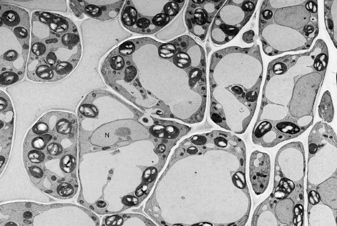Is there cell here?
Returning <instances> with one entry per match:
<instances>
[{"label":"cell","mask_w":337,"mask_h":226,"mask_svg":"<svg viewBox=\"0 0 337 226\" xmlns=\"http://www.w3.org/2000/svg\"><path fill=\"white\" fill-rule=\"evenodd\" d=\"M173 152L184 165L170 183V199L172 207L190 215L188 226H225L223 217L237 199L251 202L246 146L240 137L216 128L198 131Z\"/></svg>","instance_id":"1"},{"label":"cell","mask_w":337,"mask_h":226,"mask_svg":"<svg viewBox=\"0 0 337 226\" xmlns=\"http://www.w3.org/2000/svg\"><path fill=\"white\" fill-rule=\"evenodd\" d=\"M142 65L128 51L119 57L112 80L126 82L142 78L134 88L142 95L145 110L159 118L181 120L192 126L204 121L208 104V65L204 47L184 35L166 43L139 38Z\"/></svg>","instance_id":"2"},{"label":"cell","mask_w":337,"mask_h":226,"mask_svg":"<svg viewBox=\"0 0 337 226\" xmlns=\"http://www.w3.org/2000/svg\"><path fill=\"white\" fill-rule=\"evenodd\" d=\"M78 125L71 113L53 111L27 132L23 162L31 183L58 199L72 198L78 189L76 170Z\"/></svg>","instance_id":"3"},{"label":"cell","mask_w":337,"mask_h":226,"mask_svg":"<svg viewBox=\"0 0 337 226\" xmlns=\"http://www.w3.org/2000/svg\"><path fill=\"white\" fill-rule=\"evenodd\" d=\"M81 54L80 35L73 21L48 11L32 13L26 68L29 80L41 83L61 81L75 69Z\"/></svg>","instance_id":"4"},{"label":"cell","mask_w":337,"mask_h":226,"mask_svg":"<svg viewBox=\"0 0 337 226\" xmlns=\"http://www.w3.org/2000/svg\"><path fill=\"white\" fill-rule=\"evenodd\" d=\"M121 103L107 90H93L86 95L77 110L79 157L114 146L118 125L114 117Z\"/></svg>","instance_id":"5"},{"label":"cell","mask_w":337,"mask_h":226,"mask_svg":"<svg viewBox=\"0 0 337 226\" xmlns=\"http://www.w3.org/2000/svg\"><path fill=\"white\" fill-rule=\"evenodd\" d=\"M0 85L21 81L27 68L30 46L28 12L16 5L0 3Z\"/></svg>","instance_id":"6"},{"label":"cell","mask_w":337,"mask_h":226,"mask_svg":"<svg viewBox=\"0 0 337 226\" xmlns=\"http://www.w3.org/2000/svg\"><path fill=\"white\" fill-rule=\"evenodd\" d=\"M186 0H127L121 20L128 30L139 34L158 31L178 15Z\"/></svg>","instance_id":"7"},{"label":"cell","mask_w":337,"mask_h":226,"mask_svg":"<svg viewBox=\"0 0 337 226\" xmlns=\"http://www.w3.org/2000/svg\"><path fill=\"white\" fill-rule=\"evenodd\" d=\"M255 8L253 0H227L218 10L211 25L210 37L212 43L221 45L233 38Z\"/></svg>","instance_id":"8"},{"label":"cell","mask_w":337,"mask_h":226,"mask_svg":"<svg viewBox=\"0 0 337 226\" xmlns=\"http://www.w3.org/2000/svg\"><path fill=\"white\" fill-rule=\"evenodd\" d=\"M225 0H190L184 14L187 28L200 41L205 40L214 18Z\"/></svg>","instance_id":"9"},{"label":"cell","mask_w":337,"mask_h":226,"mask_svg":"<svg viewBox=\"0 0 337 226\" xmlns=\"http://www.w3.org/2000/svg\"><path fill=\"white\" fill-rule=\"evenodd\" d=\"M329 127L322 148L308 161L307 180L310 184H319L337 170V136Z\"/></svg>","instance_id":"10"},{"label":"cell","mask_w":337,"mask_h":226,"mask_svg":"<svg viewBox=\"0 0 337 226\" xmlns=\"http://www.w3.org/2000/svg\"><path fill=\"white\" fill-rule=\"evenodd\" d=\"M322 79L319 73H312L298 80L289 105L291 116L300 118L311 113Z\"/></svg>","instance_id":"11"},{"label":"cell","mask_w":337,"mask_h":226,"mask_svg":"<svg viewBox=\"0 0 337 226\" xmlns=\"http://www.w3.org/2000/svg\"><path fill=\"white\" fill-rule=\"evenodd\" d=\"M69 5L78 18L83 14L97 20L106 21L118 16L124 0H69Z\"/></svg>","instance_id":"12"},{"label":"cell","mask_w":337,"mask_h":226,"mask_svg":"<svg viewBox=\"0 0 337 226\" xmlns=\"http://www.w3.org/2000/svg\"><path fill=\"white\" fill-rule=\"evenodd\" d=\"M14 113L11 101L5 92L0 91V174L8 161L14 131Z\"/></svg>","instance_id":"13"},{"label":"cell","mask_w":337,"mask_h":226,"mask_svg":"<svg viewBox=\"0 0 337 226\" xmlns=\"http://www.w3.org/2000/svg\"><path fill=\"white\" fill-rule=\"evenodd\" d=\"M277 162L286 178L292 181L300 180L305 167L303 145L299 142L286 144L278 154Z\"/></svg>","instance_id":"14"},{"label":"cell","mask_w":337,"mask_h":226,"mask_svg":"<svg viewBox=\"0 0 337 226\" xmlns=\"http://www.w3.org/2000/svg\"><path fill=\"white\" fill-rule=\"evenodd\" d=\"M262 36L269 45L279 51L294 50L307 42L306 39L298 31L277 25L266 26L262 31Z\"/></svg>","instance_id":"15"},{"label":"cell","mask_w":337,"mask_h":226,"mask_svg":"<svg viewBox=\"0 0 337 226\" xmlns=\"http://www.w3.org/2000/svg\"><path fill=\"white\" fill-rule=\"evenodd\" d=\"M270 170V158L268 154L257 150L251 153L249 161V178L252 189L256 195L263 194L267 188Z\"/></svg>","instance_id":"16"},{"label":"cell","mask_w":337,"mask_h":226,"mask_svg":"<svg viewBox=\"0 0 337 226\" xmlns=\"http://www.w3.org/2000/svg\"><path fill=\"white\" fill-rule=\"evenodd\" d=\"M274 17L279 25L297 29L309 22L310 13L303 5H298L278 9Z\"/></svg>","instance_id":"17"},{"label":"cell","mask_w":337,"mask_h":226,"mask_svg":"<svg viewBox=\"0 0 337 226\" xmlns=\"http://www.w3.org/2000/svg\"><path fill=\"white\" fill-rule=\"evenodd\" d=\"M0 3L5 2L21 6L31 9H42L61 12L67 11L65 0H1Z\"/></svg>","instance_id":"18"},{"label":"cell","mask_w":337,"mask_h":226,"mask_svg":"<svg viewBox=\"0 0 337 226\" xmlns=\"http://www.w3.org/2000/svg\"><path fill=\"white\" fill-rule=\"evenodd\" d=\"M337 177H331L316 187L320 200L322 202L334 209H337Z\"/></svg>","instance_id":"19"},{"label":"cell","mask_w":337,"mask_h":226,"mask_svg":"<svg viewBox=\"0 0 337 226\" xmlns=\"http://www.w3.org/2000/svg\"><path fill=\"white\" fill-rule=\"evenodd\" d=\"M288 111V108L284 106L267 104L263 107L262 112L255 124L265 119L272 121L280 120L286 116Z\"/></svg>","instance_id":"20"},{"label":"cell","mask_w":337,"mask_h":226,"mask_svg":"<svg viewBox=\"0 0 337 226\" xmlns=\"http://www.w3.org/2000/svg\"><path fill=\"white\" fill-rule=\"evenodd\" d=\"M185 30L182 13L170 26L157 33L156 37L160 40H168L184 33Z\"/></svg>","instance_id":"21"},{"label":"cell","mask_w":337,"mask_h":226,"mask_svg":"<svg viewBox=\"0 0 337 226\" xmlns=\"http://www.w3.org/2000/svg\"><path fill=\"white\" fill-rule=\"evenodd\" d=\"M319 116L325 121L331 122L334 118V108L331 94L326 91L321 98L318 107Z\"/></svg>","instance_id":"22"},{"label":"cell","mask_w":337,"mask_h":226,"mask_svg":"<svg viewBox=\"0 0 337 226\" xmlns=\"http://www.w3.org/2000/svg\"><path fill=\"white\" fill-rule=\"evenodd\" d=\"M276 128L280 132L291 135L297 134L300 131V127L291 122H281L277 123Z\"/></svg>","instance_id":"23"},{"label":"cell","mask_w":337,"mask_h":226,"mask_svg":"<svg viewBox=\"0 0 337 226\" xmlns=\"http://www.w3.org/2000/svg\"><path fill=\"white\" fill-rule=\"evenodd\" d=\"M305 1L304 0H270V3L273 8H279V9L298 5Z\"/></svg>","instance_id":"24"},{"label":"cell","mask_w":337,"mask_h":226,"mask_svg":"<svg viewBox=\"0 0 337 226\" xmlns=\"http://www.w3.org/2000/svg\"><path fill=\"white\" fill-rule=\"evenodd\" d=\"M313 121V115L304 116L300 117L297 121L299 126L303 128L308 126Z\"/></svg>","instance_id":"25"},{"label":"cell","mask_w":337,"mask_h":226,"mask_svg":"<svg viewBox=\"0 0 337 226\" xmlns=\"http://www.w3.org/2000/svg\"><path fill=\"white\" fill-rule=\"evenodd\" d=\"M337 0L333 1L331 7V16L333 22L334 31L337 36Z\"/></svg>","instance_id":"26"},{"label":"cell","mask_w":337,"mask_h":226,"mask_svg":"<svg viewBox=\"0 0 337 226\" xmlns=\"http://www.w3.org/2000/svg\"><path fill=\"white\" fill-rule=\"evenodd\" d=\"M276 136H277V134L275 132V131H270L267 132L266 133H265L262 136V140L264 142L266 143L272 142L275 141V140L276 139Z\"/></svg>","instance_id":"27"},{"label":"cell","mask_w":337,"mask_h":226,"mask_svg":"<svg viewBox=\"0 0 337 226\" xmlns=\"http://www.w3.org/2000/svg\"><path fill=\"white\" fill-rule=\"evenodd\" d=\"M254 32L252 30H249L245 32L242 36V39L246 43H251L253 42Z\"/></svg>","instance_id":"28"},{"label":"cell","mask_w":337,"mask_h":226,"mask_svg":"<svg viewBox=\"0 0 337 226\" xmlns=\"http://www.w3.org/2000/svg\"><path fill=\"white\" fill-rule=\"evenodd\" d=\"M286 70V65L281 62H277L274 64L273 66V71L276 74L283 73Z\"/></svg>","instance_id":"29"},{"label":"cell","mask_w":337,"mask_h":226,"mask_svg":"<svg viewBox=\"0 0 337 226\" xmlns=\"http://www.w3.org/2000/svg\"><path fill=\"white\" fill-rule=\"evenodd\" d=\"M318 150V146L316 144L312 142H308L309 154H315Z\"/></svg>","instance_id":"30"},{"label":"cell","mask_w":337,"mask_h":226,"mask_svg":"<svg viewBox=\"0 0 337 226\" xmlns=\"http://www.w3.org/2000/svg\"><path fill=\"white\" fill-rule=\"evenodd\" d=\"M306 9L308 11H309L311 12H316L317 11V6L312 1H309L308 2L306 5Z\"/></svg>","instance_id":"31"},{"label":"cell","mask_w":337,"mask_h":226,"mask_svg":"<svg viewBox=\"0 0 337 226\" xmlns=\"http://www.w3.org/2000/svg\"><path fill=\"white\" fill-rule=\"evenodd\" d=\"M263 18L266 20L270 19L273 16V12L269 9H266L262 12Z\"/></svg>","instance_id":"32"},{"label":"cell","mask_w":337,"mask_h":226,"mask_svg":"<svg viewBox=\"0 0 337 226\" xmlns=\"http://www.w3.org/2000/svg\"><path fill=\"white\" fill-rule=\"evenodd\" d=\"M313 30H314V28L310 25L305 26L304 28V31L306 33H311L313 31Z\"/></svg>","instance_id":"33"},{"label":"cell","mask_w":337,"mask_h":226,"mask_svg":"<svg viewBox=\"0 0 337 226\" xmlns=\"http://www.w3.org/2000/svg\"><path fill=\"white\" fill-rule=\"evenodd\" d=\"M269 48H270V46H269V47H267L265 49V52H266V53H268H268H271V52L272 51V50H273V49H272V48L271 47L270 48V49H269Z\"/></svg>","instance_id":"34"}]
</instances>
